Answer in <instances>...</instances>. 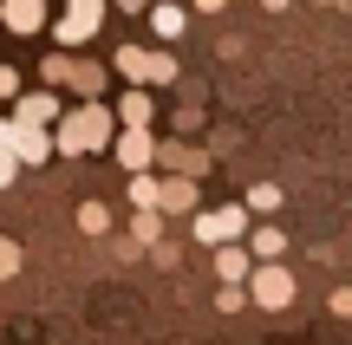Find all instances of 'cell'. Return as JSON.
I'll return each mask as SVG.
<instances>
[{"label":"cell","instance_id":"25","mask_svg":"<svg viewBox=\"0 0 352 345\" xmlns=\"http://www.w3.org/2000/svg\"><path fill=\"white\" fill-rule=\"evenodd\" d=\"M267 7H287V0H267Z\"/></svg>","mask_w":352,"mask_h":345},{"label":"cell","instance_id":"20","mask_svg":"<svg viewBox=\"0 0 352 345\" xmlns=\"http://www.w3.org/2000/svg\"><path fill=\"white\" fill-rule=\"evenodd\" d=\"M13 137H20V117H0V156H13Z\"/></svg>","mask_w":352,"mask_h":345},{"label":"cell","instance_id":"6","mask_svg":"<svg viewBox=\"0 0 352 345\" xmlns=\"http://www.w3.org/2000/svg\"><path fill=\"white\" fill-rule=\"evenodd\" d=\"M46 156H52L46 130H39V124H20V137H13V163H46Z\"/></svg>","mask_w":352,"mask_h":345},{"label":"cell","instance_id":"22","mask_svg":"<svg viewBox=\"0 0 352 345\" xmlns=\"http://www.w3.org/2000/svg\"><path fill=\"white\" fill-rule=\"evenodd\" d=\"M13 169H20V163H13V156H0V189L13 182Z\"/></svg>","mask_w":352,"mask_h":345},{"label":"cell","instance_id":"17","mask_svg":"<svg viewBox=\"0 0 352 345\" xmlns=\"http://www.w3.org/2000/svg\"><path fill=\"white\" fill-rule=\"evenodd\" d=\"M13 274H20V241L0 235V281H13Z\"/></svg>","mask_w":352,"mask_h":345},{"label":"cell","instance_id":"21","mask_svg":"<svg viewBox=\"0 0 352 345\" xmlns=\"http://www.w3.org/2000/svg\"><path fill=\"white\" fill-rule=\"evenodd\" d=\"M0 98H20V72L13 65H0Z\"/></svg>","mask_w":352,"mask_h":345},{"label":"cell","instance_id":"3","mask_svg":"<svg viewBox=\"0 0 352 345\" xmlns=\"http://www.w3.org/2000/svg\"><path fill=\"white\" fill-rule=\"evenodd\" d=\"M104 20V0H65V20H59V46H85Z\"/></svg>","mask_w":352,"mask_h":345},{"label":"cell","instance_id":"19","mask_svg":"<svg viewBox=\"0 0 352 345\" xmlns=\"http://www.w3.org/2000/svg\"><path fill=\"white\" fill-rule=\"evenodd\" d=\"M151 78H157V85H170V78H176V59H170V52H157V59H151Z\"/></svg>","mask_w":352,"mask_h":345},{"label":"cell","instance_id":"1","mask_svg":"<svg viewBox=\"0 0 352 345\" xmlns=\"http://www.w3.org/2000/svg\"><path fill=\"white\" fill-rule=\"evenodd\" d=\"M104 137H111V117H104L98 104H91V111H78L72 124H59V150H65V156H78V150H98Z\"/></svg>","mask_w":352,"mask_h":345},{"label":"cell","instance_id":"13","mask_svg":"<svg viewBox=\"0 0 352 345\" xmlns=\"http://www.w3.org/2000/svg\"><path fill=\"white\" fill-rule=\"evenodd\" d=\"M131 202H138V209H157V202H164V182H157V176H138V182H131Z\"/></svg>","mask_w":352,"mask_h":345},{"label":"cell","instance_id":"24","mask_svg":"<svg viewBox=\"0 0 352 345\" xmlns=\"http://www.w3.org/2000/svg\"><path fill=\"white\" fill-rule=\"evenodd\" d=\"M111 7H124V13H138V7H144V0H111Z\"/></svg>","mask_w":352,"mask_h":345},{"label":"cell","instance_id":"9","mask_svg":"<svg viewBox=\"0 0 352 345\" xmlns=\"http://www.w3.org/2000/svg\"><path fill=\"white\" fill-rule=\"evenodd\" d=\"M118 163H124V169H144V163H151V137H144V130L118 137Z\"/></svg>","mask_w":352,"mask_h":345},{"label":"cell","instance_id":"12","mask_svg":"<svg viewBox=\"0 0 352 345\" xmlns=\"http://www.w3.org/2000/svg\"><path fill=\"white\" fill-rule=\"evenodd\" d=\"M151 26L164 39H176V33H183V7H170V0H164V7H151Z\"/></svg>","mask_w":352,"mask_h":345},{"label":"cell","instance_id":"8","mask_svg":"<svg viewBox=\"0 0 352 345\" xmlns=\"http://www.w3.org/2000/svg\"><path fill=\"white\" fill-rule=\"evenodd\" d=\"M280 248H287V235H280L274 222H261V228L248 235V254H254V261H280Z\"/></svg>","mask_w":352,"mask_h":345},{"label":"cell","instance_id":"14","mask_svg":"<svg viewBox=\"0 0 352 345\" xmlns=\"http://www.w3.org/2000/svg\"><path fill=\"white\" fill-rule=\"evenodd\" d=\"M248 209H254V215H274V209H280V189H274V182H254V189H248Z\"/></svg>","mask_w":352,"mask_h":345},{"label":"cell","instance_id":"16","mask_svg":"<svg viewBox=\"0 0 352 345\" xmlns=\"http://www.w3.org/2000/svg\"><path fill=\"white\" fill-rule=\"evenodd\" d=\"M124 117H131V124H151V98H144V91H124Z\"/></svg>","mask_w":352,"mask_h":345},{"label":"cell","instance_id":"7","mask_svg":"<svg viewBox=\"0 0 352 345\" xmlns=\"http://www.w3.org/2000/svg\"><path fill=\"white\" fill-rule=\"evenodd\" d=\"M248 261H254V254H248V248H235V241H228V248H215V274H222L228 287H235V281H248Z\"/></svg>","mask_w":352,"mask_h":345},{"label":"cell","instance_id":"18","mask_svg":"<svg viewBox=\"0 0 352 345\" xmlns=\"http://www.w3.org/2000/svg\"><path fill=\"white\" fill-rule=\"evenodd\" d=\"M164 202H170V209H189V202H196V189L176 176V182H164Z\"/></svg>","mask_w":352,"mask_h":345},{"label":"cell","instance_id":"2","mask_svg":"<svg viewBox=\"0 0 352 345\" xmlns=\"http://www.w3.org/2000/svg\"><path fill=\"white\" fill-rule=\"evenodd\" d=\"M248 300H254V307H267V313H280L294 300V274L274 267V261H261V267L248 274Z\"/></svg>","mask_w":352,"mask_h":345},{"label":"cell","instance_id":"10","mask_svg":"<svg viewBox=\"0 0 352 345\" xmlns=\"http://www.w3.org/2000/svg\"><path fill=\"white\" fill-rule=\"evenodd\" d=\"M52 111H59V98H46V91H33V98H20V124H46Z\"/></svg>","mask_w":352,"mask_h":345},{"label":"cell","instance_id":"4","mask_svg":"<svg viewBox=\"0 0 352 345\" xmlns=\"http://www.w3.org/2000/svg\"><path fill=\"white\" fill-rule=\"evenodd\" d=\"M241 228H248V209H209V215H196V241H209V248H228Z\"/></svg>","mask_w":352,"mask_h":345},{"label":"cell","instance_id":"5","mask_svg":"<svg viewBox=\"0 0 352 345\" xmlns=\"http://www.w3.org/2000/svg\"><path fill=\"white\" fill-rule=\"evenodd\" d=\"M0 20H7L13 33H39V26H46V0H0Z\"/></svg>","mask_w":352,"mask_h":345},{"label":"cell","instance_id":"23","mask_svg":"<svg viewBox=\"0 0 352 345\" xmlns=\"http://www.w3.org/2000/svg\"><path fill=\"white\" fill-rule=\"evenodd\" d=\"M228 7V0H196V13H222Z\"/></svg>","mask_w":352,"mask_h":345},{"label":"cell","instance_id":"15","mask_svg":"<svg viewBox=\"0 0 352 345\" xmlns=\"http://www.w3.org/2000/svg\"><path fill=\"white\" fill-rule=\"evenodd\" d=\"M78 228H85V235H104V228H111V209H104V202H85V209H78Z\"/></svg>","mask_w":352,"mask_h":345},{"label":"cell","instance_id":"11","mask_svg":"<svg viewBox=\"0 0 352 345\" xmlns=\"http://www.w3.org/2000/svg\"><path fill=\"white\" fill-rule=\"evenodd\" d=\"M118 72H124V78H151V52H144V46H124V52H118Z\"/></svg>","mask_w":352,"mask_h":345}]
</instances>
